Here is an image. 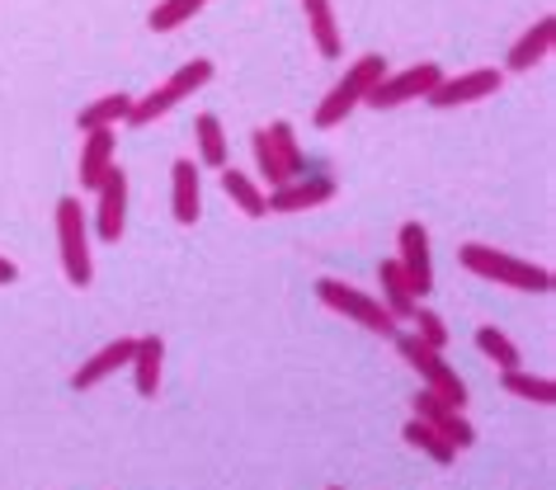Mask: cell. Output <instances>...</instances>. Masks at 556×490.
<instances>
[{
    "label": "cell",
    "mask_w": 556,
    "mask_h": 490,
    "mask_svg": "<svg viewBox=\"0 0 556 490\" xmlns=\"http://www.w3.org/2000/svg\"><path fill=\"white\" fill-rule=\"evenodd\" d=\"M457 264H463L467 274L485 278V284H500V288H519V292H538V298H547L556 288V278L547 264H533V260H519V255H505V250L495 246H481V241H467L457 250Z\"/></svg>",
    "instance_id": "obj_1"
},
{
    "label": "cell",
    "mask_w": 556,
    "mask_h": 490,
    "mask_svg": "<svg viewBox=\"0 0 556 490\" xmlns=\"http://www.w3.org/2000/svg\"><path fill=\"white\" fill-rule=\"evenodd\" d=\"M382 76H387V58H378V52H368V58H358V62L350 66V72H344V76L336 80V86H330V95H326V100L316 104L312 123H316V128H321V133L340 128V123L350 118L354 109L368 100V90L378 86Z\"/></svg>",
    "instance_id": "obj_2"
},
{
    "label": "cell",
    "mask_w": 556,
    "mask_h": 490,
    "mask_svg": "<svg viewBox=\"0 0 556 490\" xmlns=\"http://www.w3.org/2000/svg\"><path fill=\"white\" fill-rule=\"evenodd\" d=\"M58 255H62V274L72 288H90L94 284V260H90V222L80 199L58 203Z\"/></svg>",
    "instance_id": "obj_3"
},
{
    "label": "cell",
    "mask_w": 556,
    "mask_h": 490,
    "mask_svg": "<svg viewBox=\"0 0 556 490\" xmlns=\"http://www.w3.org/2000/svg\"><path fill=\"white\" fill-rule=\"evenodd\" d=\"M392 340H396V349H401V359H406L410 368L420 373L425 391H434V397H439V401H448L453 411H467V401H471V397H467V382L457 377V368L439 354V349H429V344L415 340V335H401V330L392 335Z\"/></svg>",
    "instance_id": "obj_4"
},
{
    "label": "cell",
    "mask_w": 556,
    "mask_h": 490,
    "mask_svg": "<svg viewBox=\"0 0 556 490\" xmlns=\"http://www.w3.org/2000/svg\"><path fill=\"white\" fill-rule=\"evenodd\" d=\"M316 298H321V306H330V312H340L344 321H354V326H364L372 335H387V340L396 335V316L382 306V298H372L364 288L340 284V278H321V284H316Z\"/></svg>",
    "instance_id": "obj_5"
},
{
    "label": "cell",
    "mask_w": 556,
    "mask_h": 490,
    "mask_svg": "<svg viewBox=\"0 0 556 490\" xmlns=\"http://www.w3.org/2000/svg\"><path fill=\"white\" fill-rule=\"evenodd\" d=\"M443 80V66L439 62H415V66H406V72H387L378 86L368 90V109H401V104H410V100H425L429 90H434Z\"/></svg>",
    "instance_id": "obj_6"
},
{
    "label": "cell",
    "mask_w": 556,
    "mask_h": 490,
    "mask_svg": "<svg viewBox=\"0 0 556 490\" xmlns=\"http://www.w3.org/2000/svg\"><path fill=\"white\" fill-rule=\"evenodd\" d=\"M505 86V72L500 66H477V72H463V76H443L434 90L425 95V104L434 109H463V104H477V100H491Z\"/></svg>",
    "instance_id": "obj_7"
},
{
    "label": "cell",
    "mask_w": 556,
    "mask_h": 490,
    "mask_svg": "<svg viewBox=\"0 0 556 490\" xmlns=\"http://www.w3.org/2000/svg\"><path fill=\"white\" fill-rule=\"evenodd\" d=\"M128 231V171H109L104 185L94 189V236L104 246H118Z\"/></svg>",
    "instance_id": "obj_8"
},
{
    "label": "cell",
    "mask_w": 556,
    "mask_h": 490,
    "mask_svg": "<svg viewBox=\"0 0 556 490\" xmlns=\"http://www.w3.org/2000/svg\"><path fill=\"white\" fill-rule=\"evenodd\" d=\"M336 193H340V185L330 175H302V179H288V185L264 193V208H269V213H307V208H326Z\"/></svg>",
    "instance_id": "obj_9"
},
{
    "label": "cell",
    "mask_w": 556,
    "mask_h": 490,
    "mask_svg": "<svg viewBox=\"0 0 556 490\" xmlns=\"http://www.w3.org/2000/svg\"><path fill=\"white\" fill-rule=\"evenodd\" d=\"M396 264L406 269V278L420 292V302L429 298V288H434V260H429V231L425 222H401L396 231Z\"/></svg>",
    "instance_id": "obj_10"
},
{
    "label": "cell",
    "mask_w": 556,
    "mask_h": 490,
    "mask_svg": "<svg viewBox=\"0 0 556 490\" xmlns=\"http://www.w3.org/2000/svg\"><path fill=\"white\" fill-rule=\"evenodd\" d=\"M410 415H415V419H425V425H434V429L443 434V439H448V443L457 448V453L477 443V429L467 425V415H463V411H453L448 401H439L434 391H425V387L410 397Z\"/></svg>",
    "instance_id": "obj_11"
},
{
    "label": "cell",
    "mask_w": 556,
    "mask_h": 490,
    "mask_svg": "<svg viewBox=\"0 0 556 490\" xmlns=\"http://www.w3.org/2000/svg\"><path fill=\"white\" fill-rule=\"evenodd\" d=\"M132 349H137V340L132 335H118V340H109L104 349H94V354L80 363V368L72 373V387L76 391H90V387H100V382H109L118 368H128V359H132Z\"/></svg>",
    "instance_id": "obj_12"
},
{
    "label": "cell",
    "mask_w": 556,
    "mask_h": 490,
    "mask_svg": "<svg viewBox=\"0 0 556 490\" xmlns=\"http://www.w3.org/2000/svg\"><path fill=\"white\" fill-rule=\"evenodd\" d=\"M552 48H556V15H542V20L528 24V29L519 34V43L509 48L505 72H514V76L533 72L538 62H547V58H552Z\"/></svg>",
    "instance_id": "obj_13"
},
{
    "label": "cell",
    "mask_w": 556,
    "mask_h": 490,
    "mask_svg": "<svg viewBox=\"0 0 556 490\" xmlns=\"http://www.w3.org/2000/svg\"><path fill=\"white\" fill-rule=\"evenodd\" d=\"M118 156V142H114V128H104V133H86V142H80V165H76V179H80V189L94 193L104 185V175L114 171V161Z\"/></svg>",
    "instance_id": "obj_14"
},
{
    "label": "cell",
    "mask_w": 556,
    "mask_h": 490,
    "mask_svg": "<svg viewBox=\"0 0 556 490\" xmlns=\"http://www.w3.org/2000/svg\"><path fill=\"white\" fill-rule=\"evenodd\" d=\"M170 208H175V222L179 227H193L203 217V185H199V165L189 156H179L170 165Z\"/></svg>",
    "instance_id": "obj_15"
},
{
    "label": "cell",
    "mask_w": 556,
    "mask_h": 490,
    "mask_svg": "<svg viewBox=\"0 0 556 490\" xmlns=\"http://www.w3.org/2000/svg\"><path fill=\"white\" fill-rule=\"evenodd\" d=\"M161 359H165L161 335H137V349H132V359H128L132 382H137V397H156V391H161Z\"/></svg>",
    "instance_id": "obj_16"
},
{
    "label": "cell",
    "mask_w": 556,
    "mask_h": 490,
    "mask_svg": "<svg viewBox=\"0 0 556 490\" xmlns=\"http://www.w3.org/2000/svg\"><path fill=\"white\" fill-rule=\"evenodd\" d=\"M378 284H382V306H387V312H392L396 321H410V312L420 306V292H415V284L406 278V269H401L396 260H382Z\"/></svg>",
    "instance_id": "obj_17"
},
{
    "label": "cell",
    "mask_w": 556,
    "mask_h": 490,
    "mask_svg": "<svg viewBox=\"0 0 556 490\" xmlns=\"http://www.w3.org/2000/svg\"><path fill=\"white\" fill-rule=\"evenodd\" d=\"M302 15H307V29H312V43L321 58H340V24H336V5L330 0H302Z\"/></svg>",
    "instance_id": "obj_18"
},
{
    "label": "cell",
    "mask_w": 556,
    "mask_h": 490,
    "mask_svg": "<svg viewBox=\"0 0 556 490\" xmlns=\"http://www.w3.org/2000/svg\"><path fill=\"white\" fill-rule=\"evenodd\" d=\"M128 109H132V95H100V100H90L86 109L76 114V128L80 133H104V128H118V123H128Z\"/></svg>",
    "instance_id": "obj_19"
},
{
    "label": "cell",
    "mask_w": 556,
    "mask_h": 490,
    "mask_svg": "<svg viewBox=\"0 0 556 490\" xmlns=\"http://www.w3.org/2000/svg\"><path fill=\"white\" fill-rule=\"evenodd\" d=\"M193 137H199V165H207V171H227L231 151H227L222 118L217 114H199V118H193Z\"/></svg>",
    "instance_id": "obj_20"
},
{
    "label": "cell",
    "mask_w": 556,
    "mask_h": 490,
    "mask_svg": "<svg viewBox=\"0 0 556 490\" xmlns=\"http://www.w3.org/2000/svg\"><path fill=\"white\" fill-rule=\"evenodd\" d=\"M264 137H269V147L278 151V161H283V171L293 175V179H302L307 175V156H302V142H298V133H293V123H269L264 128Z\"/></svg>",
    "instance_id": "obj_21"
},
{
    "label": "cell",
    "mask_w": 556,
    "mask_h": 490,
    "mask_svg": "<svg viewBox=\"0 0 556 490\" xmlns=\"http://www.w3.org/2000/svg\"><path fill=\"white\" fill-rule=\"evenodd\" d=\"M175 104H179V90H170V86H156L151 95H132L128 123H132V128H151V123H161Z\"/></svg>",
    "instance_id": "obj_22"
},
{
    "label": "cell",
    "mask_w": 556,
    "mask_h": 490,
    "mask_svg": "<svg viewBox=\"0 0 556 490\" xmlns=\"http://www.w3.org/2000/svg\"><path fill=\"white\" fill-rule=\"evenodd\" d=\"M222 189H227V199L241 208L245 217H264V213H269V208H264V189L245 171H236V165H231V171H222Z\"/></svg>",
    "instance_id": "obj_23"
},
{
    "label": "cell",
    "mask_w": 556,
    "mask_h": 490,
    "mask_svg": "<svg viewBox=\"0 0 556 490\" xmlns=\"http://www.w3.org/2000/svg\"><path fill=\"white\" fill-rule=\"evenodd\" d=\"M500 387H505L509 397L533 401V405H552L556 401V382H552V377H533V373H523V368L500 373Z\"/></svg>",
    "instance_id": "obj_24"
},
{
    "label": "cell",
    "mask_w": 556,
    "mask_h": 490,
    "mask_svg": "<svg viewBox=\"0 0 556 490\" xmlns=\"http://www.w3.org/2000/svg\"><path fill=\"white\" fill-rule=\"evenodd\" d=\"M401 434H406V443H410V448H420L425 457H434L439 467H448V462L457 457V448H453L448 439H443V434H439L434 425H425V419H415V415L406 419V429H401Z\"/></svg>",
    "instance_id": "obj_25"
},
{
    "label": "cell",
    "mask_w": 556,
    "mask_h": 490,
    "mask_svg": "<svg viewBox=\"0 0 556 490\" xmlns=\"http://www.w3.org/2000/svg\"><path fill=\"white\" fill-rule=\"evenodd\" d=\"M203 5L207 0H161V5L147 15V24H151V34H175V29H185Z\"/></svg>",
    "instance_id": "obj_26"
},
{
    "label": "cell",
    "mask_w": 556,
    "mask_h": 490,
    "mask_svg": "<svg viewBox=\"0 0 556 490\" xmlns=\"http://www.w3.org/2000/svg\"><path fill=\"white\" fill-rule=\"evenodd\" d=\"M250 151H255V171H260V179H264L269 189H278V185H288V179H293V175L283 171V161H278V151L269 147V137H264V128L250 133ZM269 189H264V193H269Z\"/></svg>",
    "instance_id": "obj_27"
},
{
    "label": "cell",
    "mask_w": 556,
    "mask_h": 490,
    "mask_svg": "<svg viewBox=\"0 0 556 490\" xmlns=\"http://www.w3.org/2000/svg\"><path fill=\"white\" fill-rule=\"evenodd\" d=\"M477 349H481V354L495 363L500 373L519 368V344H514L505 330H495V326H481V330H477Z\"/></svg>",
    "instance_id": "obj_28"
},
{
    "label": "cell",
    "mask_w": 556,
    "mask_h": 490,
    "mask_svg": "<svg viewBox=\"0 0 556 490\" xmlns=\"http://www.w3.org/2000/svg\"><path fill=\"white\" fill-rule=\"evenodd\" d=\"M213 72H217V66L207 62V58H189V62H185V66H179V72L170 76V80H165V86H170V90H179V100H185V95L203 90L207 80H213Z\"/></svg>",
    "instance_id": "obj_29"
},
{
    "label": "cell",
    "mask_w": 556,
    "mask_h": 490,
    "mask_svg": "<svg viewBox=\"0 0 556 490\" xmlns=\"http://www.w3.org/2000/svg\"><path fill=\"white\" fill-rule=\"evenodd\" d=\"M410 321H415V330H410V335H415L420 344L439 349V354L448 349V326H443V316H439V312H429V306H415Z\"/></svg>",
    "instance_id": "obj_30"
},
{
    "label": "cell",
    "mask_w": 556,
    "mask_h": 490,
    "mask_svg": "<svg viewBox=\"0 0 556 490\" xmlns=\"http://www.w3.org/2000/svg\"><path fill=\"white\" fill-rule=\"evenodd\" d=\"M15 278H20V264L0 255V288H5V284H15Z\"/></svg>",
    "instance_id": "obj_31"
},
{
    "label": "cell",
    "mask_w": 556,
    "mask_h": 490,
    "mask_svg": "<svg viewBox=\"0 0 556 490\" xmlns=\"http://www.w3.org/2000/svg\"><path fill=\"white\" fill-rule=\"evenodd\" d=\"M330 490H344V486H330Z\"/></svg>",
    "instance_id": "obj_32"
}]
</instances>
